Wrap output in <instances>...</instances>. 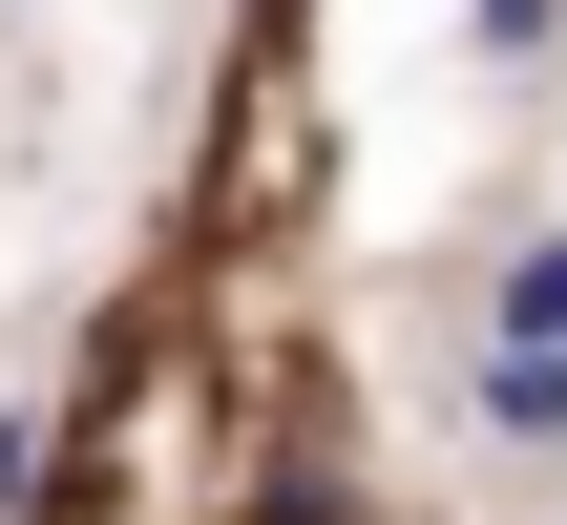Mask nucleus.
Segmentation results:
<instances>
[{
	"label": "nucleus",
	"mask_w": 567,
	"mask_h": 525,
	"mask_svg": "<svg viewBox=\"0 0 567 525\" xmlns=\"http://www.w3.org/2000/svg\"><path fill=\"white\" fill-rule=\"evenodd\" d=\"M484 421H526V442H567V358H547V337H505V358H484Z\"/></svg>",
	"instance_id": "obj_1"
},
{
	"label": "nucleus",
	"mask_w": 567,
	"mask_h": 525,
	"mask_svg": "<svg viewBox=\"0 0 567 525\" xmlns=\"http://www.w3.org/2000/svg\"><path fill=\"white\" fill-rule=\"evenodd\" d=\"M505 337H547V358H567V231H547V253H505Z\"/></svg>",
	"instance_id": "obj_2"
},
{
	"label": "nucleus",
	"mask_w": 567,
	"mask_h": 525,
	"mask_svg": "<svg viewBox=\"0 0 567 525\" xmlns=\"http://www.w3.org/2000/svg\"><path fill=\"white\" fill-rule=\"evenodd\" d=\"M547 21H567V0H463V42H484V63H547Z\"/></svg>",
	"instance_id": "obj_3"
}]
</instances>
